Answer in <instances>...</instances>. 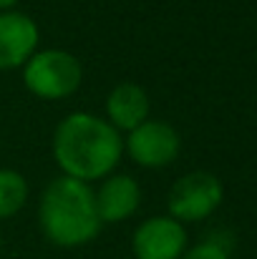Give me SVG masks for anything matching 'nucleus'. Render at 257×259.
<instances>
[{
  "label": "nucleus",
  "mask_w": 257,
  "mask_h": 259,
  "mask_svg": "<svg viewBox=\"0 0 257 259\" xmlns=\"http://www.w3.org/2000/svg\"><path fill=\"white\" fill-rule=\"evenodd\" d=\"M222 181L209 171H192L176 179L169 191V217L176 222H202L222 204Z\"/></svg>",
  "instance_id": "4"
},
{
  "label": "nucleus",
  "mask_w": 257,
  "mask_h": 259,
  "mask_svg": "<svg viewBox=\"0 0 257 259\" xmlns=\"http://www.w3.org/2000/svg\"><path fill=\"white\" fill-rule=\"evenodd\" d=\"M28 201V181L13 169H0V219L15 217Z\"/></svg>",
  "instance_id": "10"
},
{
  "label": "nucleus",
  "mask_w": 257,
  "mask_h": 259,
  "mask_svg": "<svg viewBox=\"0 0 257 259\" xmlns=\"http://www.w3.org/2000/svg\"><path fill=\"white\" fill-rule=\"evenodd\" d=\"M15 3H18V0H0V13H3V10H13Z\"/></svg>",
  "instance_id": "12"
},
{
  "label": "nucleus",
  "mask_w": 257,
  "mask_h": 259,
  "mask_svg": "<svg viewBox=\"0 0 257 259\" xmlns=\"http://www.w3.org/2000/svg\"><path fill=\"white\" fill-rule=\"evenodd\" d=\"M84 81L81 61L61 48L35 51L23 66L25 88L43 101H61L74 96Z\"/></svg>",
  "instance_id": "3"
},
{
  "label": "nucleus",
  "mask_w": 257,
  "mask_h": 259,
  "mask_svg": "<svg viewBox=\"0 0 257 259\" xmlns=\"http://www.w3.org/2000/svg\"><path fill=\"white\" fill-rule=\"evenodd\" d=\"M96 211L103 224H116L136 214L141 204V189L129 174H108L101 179V186L93 191Z\"/></svg>",
  "instance_id": "8"
},
{
  "label": "nucleus",
  "mask_w": 257,
  "mask_h": 259,
  "mask_svg": "<svg viewBox=\"0 0 257 259\" xmlns=\"http://www.w3.org/2000/svg\"><path fill=\"white\" fill-rule=\"evenodd\" d=\"M124 151L131 156L134 164L144 169H164L174 164V159L179 156L181 139L171 123L146 118L134 131H129L124 141Z\"/></svg>",
  "instance_id": "5"
},
{
  "label": "nucleus",
  "mask_w": 257,
  "mask_h": 259,
  "mask_svg": "<svg viewBox=\"0 0 257 259\" xmlns=\"http://www.w3.org/2000/svg\"><path fill=\"white\" fill-rule=\"evenodd\" d=\"M38 222L46 239L63 249H76L93 242L103 227L91 184L71 176H56L43 189Z\"/></svg>",
  "instance_id": "2"
},
{
  "label": "nucleus",
  "mask_w": 257,
  "mask_h": 259,
  "mask_svg": "<svg viewBox=\"0 0 257 259\" xmlns=\"http://www.w3.org/2000/svg\"><path fill=\"white\" fill-rule=\"evenodd\" d=\"M124 156L121 134L101 116L76 111L68 113L53 134V159L63 176L98 181L116 169Z\"/></svg>",
  "instance_id": "1"
},
{
  "label": "nucleus",
  "mask_w": 257,
  "mask_h": 259,
  "mask_svg": "<svg viewBox=\"0 0 257 259\" xmlns=\"http://www.w3.org/2000/svg\"><path fill=\"white\" fill-rule=\"evenodd\" d=\"M38 23L20 10L0 13V71H15L38 51Z\"/></svg>",
  "instance_id": "7"
},
{
  "label": "nucleus",
  "mask_w": 257,
  "mask_h": 259,
  "mask_svg": "<svg viewBox=\"0 0 257 259\" xmlns=\"http://www.w3.org/2000/svg\"><path fill=\"white\" fill-rule=\"evenodd\" d=\"M134 259H179L187 252V229L174 217H152L131 237Z\"/></svg>",
  "instance_id": "6"
},
{
  "label": "nucleus",
  "mask_w": 257,
  "mask_h": 259,
  "mask_svg": "<svg viewBox=\"0 0 257 259\" xmlns=\"http://www.w3.org/2000/svg\"><path fill=\"white\" fill-rule=\"evenodd\" d=\"M0 249H3V232H0Z\"/></svg>",
  "instance_id": "13"
},
{
  "label": "nucleus",
  "mask_w": 257,
  "mask_h": 259,
  "mask_svg": "<svg viewBox=\"0 0 257 259\" xmlns=\"http://www.w3.org/2000/svg\"><path fill=\"white\" fill-rule=\"evenodd\" d=\"M149 118V96L136 83H119L106 96V121L121 134L134 131Z\"/></svg>",
  "instance_id": "9"
},
{
  "label": "nucleus",
  "mask_w": 257,
  "mask_h": 259,
  "mask_svg": "<svg viewBox=\"0 0 257 259\" xmlns=\"http://www.w3.org/2000/svg\"><path fill=\"white\" fill-rule=\"evenodd\" d=\"M179 259H230V252H227L225 244L209 239V242H202V244L187 249Z\"/></svg>",
  "instance_id": "11"
}]
</instances>
